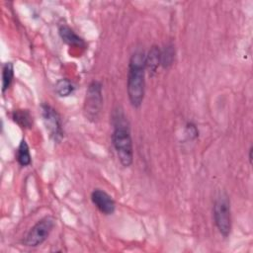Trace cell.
<instances>
[{
	"mask_svg": "<svg viewBox=\"0 0 253 253\" xmlns=\"http://www.w3.org/2000/svg\"><path fill=\"white\" fill-rule=\"evenodd\" d=\"M114 130L112 133L113 146L124 167H129L133 161V145L127 120L121 109H116L112 115Z\"/></svg>",
	"mask_w": 253,
	"mask_h": 253,
	"instance_id": "1",
	"label": "cell"
},
{
	"mask_svg": "<svg viewBox=\"0 0 253 253\" xmlns=\"http://www.w3.org/2000/svg\"><path fill=\"white\" fill-rule=\"evenodd\" d=\"M145 70V53L136 49L129 58L126 84L128 100L133 108L140 107L144 99Z\"/></svg>",
	"mask_w": 253,
	"mask_h": 253,
	"instance_id": "2",
	"label": "cell"
},
{
	"mask_svg": "<svg viewBox=\"0 0 253 253\" xmlns=\"http://www.w3.org/2000/svg\"><path fill=\"white\" fill-rule=\"evenodd\" d=\"M213 219L214 223L223 237H227L231 231V211L228 196L221 193L213 204Z\"/></svg>",
	"mask_w": 253,
	"mask_h": 253,
	"instance_id": "3",
	"label": "cell"
},
{
	"mask_svg": "<svg viewBox=\"0 0 253 253\" xmlns=\"http://www.w3.org/2000/svg\"><path fill=\"white\" fill-rule=\"evenodd\" d=\"M55 225V218L51 215H45L38 220L27 232L23 239V244L27 247H37L42 244Z\"/></svg>",
	"mask_w": 253,
	"mask_h": 253,
	"instance_id": "4",
	"label": "cell"
},
{
	"mask_svg": "<svg viewBox=\"0 0 253 253\" xmlns=\"http://www.w3.org/2000/svg\"><path fill=\"white\" fill-rule=\"evenodd\" d=\"M103 107L102 84L99 81H92L86 91L84 101V115L91 122L98 121Z\"/></svg>",
	"mask_w": 253,
	"mask_h": 253,
	"instance_id": "5",
	"label": "cell"
},
{
	"mask_svg": "<svg viewBox=\"0 0 253 253\" xmlns=\"http://www.w3.org/2000/svg\"><path fill=\"white\" fill-rule=\"evenodd\" d=\"M41 110L43 124L50 138L54 142H60L64 136L60 115L54 108L45 103L41 106Z\"/></svg>",
	"mask_w": 253,
	"mask_h": 253,
	"instance_id": "6",
	"label": "cell"
},
{
	"mask_svg": "<svg viewBox=\"0 0 253 253\" xmlns=\"http://www.w3.org/2000/svg\"><path fill=\"white\" fill-rule=\"evenodd\" d=\"M91 201L99 211L105 215L113 214L116 211V203L114 199L102 189H94L92 191Z\"/></svg>",
	"mask_w": 253,
	"mask_h": 253,
	"instance_id": "7",
	"label": "cell"
},
{
	"mask_svg": "<svg viewBox=\"0 0 253 253\" xmlns=\"http://www.w3.org/2000/svg\"><path fill=\"white\" fill-rule=\"evenodd\" d=\"M58 33L60 38L64 42H66L69 45H74V46H79L83 47L85 46V42L84 40L79 37L70 27L67 25H60L58 28Z\"/></svg>",
	"mask_w": 253,
	"mask_h": 253,
	"instance_id": "8",
	"label": "cell"
},
{
	"mask_svg": "<svg viewBox=\"0 0 253 253\" xmlns=\"http://www.w3.org/2000/svg\"><path fill=\"white\" fill-rule=\"evenodd\" d=\"M160 49L157 45H152L145 55V69L150 76H153L160 65Z\"/></svg>",
	"mask_w": 253,
	"mask_h": 253,
	"instance_id": "9",
	"label": "cell"
},
{
	"mask_svg": "<svg viewBox=\"0 0 253 253\" xmlns=\"http://www.w3.org/2000/svg\"><path fill=\"white\" fill-rule=\"evenodd\" d=\"M12 119L22 128L30 129L33 127L34 120L29 110H26V109L15 110L12 113Z\"/></svg>",
	"mask_w": 253,
	"mask_h": 253,
	"instance_id": "10",
	"label": "cell"
},
{
	"mask_svg": "<svg viewBox=\"0 0 253 253\" xmlns=\"http://www.w3.org/2000/svg\"><path fill=\"white\" fill-rule=\"evenodd\" d=\"M16 159L18 163L22 167H27L32 163V156L30 153V147L26 141V139H22L18 148H17V154Z\"/></svg>",
	"mask_w": 253,
	"mask_h": 253,
	"instance_id": "11",
	"label": "cell"
},
{
	"mask_svg": "<svg viewBox=\"0 0 253 253\" xmlns=\"http://www.w3.org/2000/svg\"><path fill=\"white\" fill-rule=\"evenodd\" d=\"M14 78V66L12 62L4 63L2 67V93L9 89Z\"/></svg>",
	"mask_w": 253,
	"mask_h": 253,
	"instance_id": "12",
	"label": "cell"
},
{
	"mask_svg": "<svg viewBox=\"0 0 253 253\" xmlns=\"http://www.w3.org/2000/svg\"><path fill=\"white\" fill-rule=\"evenodd\" d=\"M54 89H55V92L58 96L68 97L73 93L75 87H74L73 83L70 80H68L66 78H62V79H59L56 82Z\"/></svg>",
	"mask_w": 253,
	"mask_h": 253,
	"instance_id": "13",
	"label": "cell"
},
{
	"mask_svg": "<svg viewBox=\"0 0 253 253\" xmlns=\"http://www.w3.org/2000/svg\"><path fill=\"white\" fill-rule=\"evenodd\" d=\"M175 57V50L172 44H167L163 50L160 51V65L168 68L172 65Z\"/></svg>",
	"mask_w": 253,
	"mask_h": 253,
	"instance_id": "14",
	"label": "cell"
},
{
	"mask_svg": "<svg viewBox=\"0 0 253 253\" xmlns=\"http://www.w3.org/2000/svg\"><path fill=\"white\" fill-rule=\"evenodd\" d=\"M187 131H188V133H190L191 137H197V135H198L197 127L191 123L188 124V126H187Z\"/></svg>",
	"mask_w": 253,
	"mask_h": 253,
	"instance_id": "15",
	"label": "cell"
},
{
	"mask_svg": "<svg viewBox=\"0 0 253 253\" xmlns=\"http://www.w3.org/2000/svg\"><path fill=\"white\" fill-rule=\"evenodd\" d=\"M252 151H253V148L251 146L250 149H249V161H250V163H252Z\"/></svg>",
	"mask_w": 253,
	"mask_h": 253,
	"instance_id": "16",
	"label": "cell"
}]
</instances>
